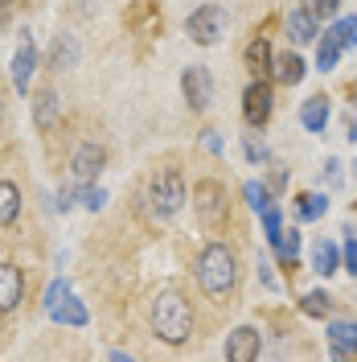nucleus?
I'll use <instances>...</instances> for the list:
<instances>
[{
	"label": "nucleus",
	"mask_w": 357,
	"mask_h": 362,
	"mask_svg": "<svg viewBox=\"0 0 357 362\" xmlns=\"http://www.w3.org/2000/svg\"><path fill=\"white\" fill-rule=\"evenodd\" d=\"M148 317H152V334H157L160 341H169V346H181V341L193 334V309H189V300L181 293H173V288H164V293L152 296Z\"/></svg>",
	"instance_id": "1"
},
{
	"label": "nucleus",
	"mask_w": 357,
	"mask_h": 362,
	"mask_svg": "<svg viewBox=\"0 0 357 362\" xmlns=\"http://www.w3.org/2000/svg\"><path fill=\"white\" fill-rule=\"evenodd\" d=\"M238 280V264H234V251L226 243H210L198 255V284L210 296H226Z\"/></svg>",
	"instance_id": "2"
},
{
	"label": "nucleus",
	"mask_w": 357,
	"mask_h": 362,
	"mask_svg": "<svg viewBox=\"0 0 357 362\" xmlns=\"http://www.w3.org/2000/svg\"><path fill=\"white\" fill-rule=\"evenodd\" d=\"M185 177H181L177 169H160V173H152V181H148V202H152V210H157V218H173L181 206H185Z\"/></svg>",
	"instance_id": "3"
},
{
	"label": "nucleus",
	"mask_w": 357,
	"mask_h": 362,
	"mask_svg": "<svg viewBox=\"0 0 357 362\" xmlns=\"http://www.w3.org/2000/svg\"><path fill=\"white\" fill-rule=\"evenodd\" d=\"M185 33L198 45H214L226 33V8L222 4H201V8H193L189 21H185Z\"/></svg>",
	"instance_id": "4"
},
{
	"label": "nucleus",
	"mask_w": 357,
	"mask_h": 362,
	"mask_svg": "<svg viewBox=\"0 0 357 362\" xmlns=\"http://www.w3.org/2000/svg\"><path fill=\"white\" fill-rule=\"evenodd\" d=\"M45 309H49V317H54L58 325H87V309H83V300H74L66 280H54V284H49Z\"/></svg>",
	"instance_id": "5"
},
{
	"label": "nucleus",
	"mask_w": 357,
	"mask_h": 362,
	"mask_svg": "<svg viewBox=\"0 0 357 362\" xmlns=\"http://www.w3.org/2000/svg\"><path fill=\"white\" fill-rule=\"evenodd\" d=\"M193 210L205 226H222L226 223V185L218 181H198L193 185Z\"/></svg>",
	"instance_id": "6"
},
{
	"label": "nucleus",
	"mask_w": 357,
	"mask_h": 362,
	"mask_svg": "<svg viewBox=\"0 0 357 362\" xmlns=\"http://www.w3.org/2000/svg\"><path fill=\"white\" fill-rule=\"evenodd\" d=\"M271 107H275V90H271V83H250L243 95V119L250 124V128H263L271 119Z\"/></svg>",
	"instance_id": "7"
},
{
	"label": "nucleus",
	"mask_w": 357,
	"mask_h": 362,
	"mask_svg": "<svg viewBox=\"0 0 357 362\" xmlns=\"http://www.w3.org/2000/svg\"><path fill=\"white\" fill-rule=\"evenodd\" d=\"M181 90H185V103H189L193 112H205L210 99H214V78H210V70L189 66L185 74H181Z\"/></svg>",
	"instance_id": "8"
},
{
	"label": "nucleus",
	"mask_w": 357,
	"mask_h": 362,
	"mask_svg": "<svg viewBox=\"0 0 357 362\" xmlns=\"http://www.w3.org/2000/svg\"><path fill=\"white\" fill-rule=\"evenodd\" d=\"M103 165H107V148H103V144H95V140L78 144V148H74V160H70L74 177L83 181V185L99 177V173H103Z\"/></svg>",
	"instance_id": "9"
},
{
	"label": "nucleus",
	"mask_w": 357,
	"mask_h": 362,
	"mask_svg": "<svg viewBox=\"0 0 357 362\" xmlns=\"http://www.w3.org/2000/svg\"><path fill=\"white\" fill-rule=\"evenodd\" d=\"M259 350H263V338H259L255 325H238V329L226 338V358L230 362H255Z\"/></svg>",
	"instance_id": "10"
},
{
	"label": "nucleus",
	"mask_w": 357,
	"mask_h": 362,
	"mask_svg": "<svg viewBox=\"0 0 357 362\" xmlns=\"http://www.w3.org/2000/svg\"><path fill=\"white\" fill-rule=\"evenodd\" d=\"M329 350L333 358H357V325L353 321H333L329 325Z\"/></svg>",
	"instance_id": "11"
},
{
	"label": "nucleus",
	"mask_w": 357,
	"mask_h": 362,
	"mask_svg": "<svg viewBox=\"0 0 357 362\" xmlns=\"http://www.w3.org/2000/svg\"><path fill=\"white\" fill-rule=\"evenodd\" d=\"M21 293H25L21 272L13 268V264H0V313L17 309V305H21Z\"/></svg>",
	"instance_id": "12"
},
{
	"label": "nucleus",
	"mask_w": 357,
	"mask_h": 362,
	"mask_svg": "<svg viewBox=\"0 0 357 362\" xmlns=\"http://www.w3.org/2000/svg\"><path fill=\"white\" fill-rule=\"evenodd\" d=\"M33 66H37V49H33V42H21L17 58H13V87L21 90V95H29V78H33Z\"/></svg>",
	"instance_id": "13"
},
{
	"label": "nucleus",
	"mask_w": 357,
	"mask_h": 362,
	"mask_svg": "<svg viewBox=\"0 0 357 362\" xmlns=\"http://www.w3.org/2000/svg\"><path fill=\"white\" fill-rule=\"evenodd\" d=\"M341 268V247H337L333 239H316L313 243V272L316 276H333Z\"/></svg>",
	"instance_id": "14"
},
{
	"label": "nucleus",
	"mask_w": 357,
	"mask_h": 362,
	"mask_svg": "<svg viewBox=\"0 0 357 362\" xmlns=\"http://www.w3.org/2000/svg\"><path fill=\"white\" fill-rule=\"evenodd\" d=\"M316 17L308 13V8H291L288 13V33H291V42L296 45H308V42H316Z\"/></svg>",
	"instance_id": "15"
},
{
	"label": "nucleus",
	"mask_w": 357,
	"mask_h": 362,
	"mask_svg": "<svg viewBox=\"0 0 357 362\" xmlns=\"http://www.w3.org/2000/svg\"><path fill=\"white\" fill-rule=\"evenodd\" d=\"M300 124H304L308 132H325V124H329V99H325V95L304 99V107H300Z\"/></svg>",
	"instance_id": "16"
},
{
	"label": "nucleus",
	"mask_w": 357,
	"mask_h": 362,
	"mask_svg": "<svg viewBox=\"0 0 357 362\" xmlns=\"http://www.w3.org/2000/svg\"><path fill=\"white\" fill-rule=\"evenodd\" d=\"M271 70H275V78H279L284 87H296V83L304 78V58H300V54H279V58L271 62Z\"/></svg>",
	"instance_id": "17"
},
{
	"label": "nucleus",
	"mask_w": 357,
	"mask_h": 362,
	"mask_svg": "<svg viewBox=\"0 0 357 362\" xmlns=\"http://www.w3.org/2000/svg\"><path fill=\"white\" fill-rule=\"evenodd\" d=\"M21 214V189L13 181H0V226H8Z\"/></svg>",
	"instance_id": "18"
},
{
	"label": "nucleus",
	"mask_w": 357,
	"mask_h": 362,
	"mask_svg": "<svg viewBox=\"0 0 357 362\" xmlns=\"http://www.w3.org/2000/svg\"><path fill=\"white\" fill-rule=\"evenodd\" d=\"M54 124H58V95L54 90H42L37 95V128L42 132H54Z\"/></svg>",
	"instance_id": "19"
},
{
	"label": "nucleus",
	"mask_w": 357,
	"mask_h": 362,
	"mask_svg": "<svg viewBox=\"0 0 357 362\" xmlns=\"http://www.w3.org/2000/svg\"><path fill=\"white\" fill-rule=\"evenodd\" d=\"M325 210H329V198H325V194H300V198H296V214H300L304 223L320 218Z\"/></svg>",
	"instance_id": "20"
},
{
	"label": "nucleus",
	"mask_w": 357,
	"mask_h": 362,
	"mask_svg": "<svg viewBox=\"0 0 357 362\" xmlns=\"http://www.w3.org/2000/svg\"><path fill=\"white\" fill-rule=\"evenodd\" d=\"M337 62H341V42H337L333 29H325V42H320V49H316V66H320V70H333Z\"/></svg>",
	"instance_id": "21"
},
{
	"label": "nucleus",
	"mask_w": 357,
	"mask_h": 362,
	"mask_svg": "<svg viewBox=\"0 0 357 362\" xmlns=\"http://www.w3.org/2000/svg\"><path fill=\"white\" fill-rule=\"evenodd\" d=\"M271 62H275V58H271V45L263 42V37L246 45V66L255 70V74H263V70H271Z\"/></svg>",
	"instance_id": "22"
},
{
	"label": "nucleus",
	"mask_w": 357,
	"mask_h": 362,
	"mask_svg": "<svg viewBox=\"0 0 357 362\" xmlns=\"http://www.w3.org/2000/svg\"><path fill=\"white\" fill-rule=\"evenodd\" d=\"M300 309L308 317H329V309H333V300H329V293H320V288H313V293H304V300H300Z\"/></svg>",
	"instance_id": "23"
},
{
	"label": "nucleus",
	"mask_w": 357,
	"mask_h": 362,
	"mask_svg": "<svg viewBox=\"0 0 357 362\" xmlns=\"http://www.w3.org/2000/svg\"><path fill=\"white\" fill-rule=\"evenodd\" d=\"M243 194H246V202H250V210H255V214H263V210L271 206V185L246 181V185H243Z\"/></svg>",
	"instance_id": "24"
},
{
	"label": "nucleus",
	"mask_w": 357,
	"mask_h": 362,
	"mask_svg": "<svg viewBox=\"0 0 357 362\" xmlns=\"http://www.w3.org/2000/svg\"><path fill=\"white\" fill-rule=\"evenodd\" d=\"M300 8H308L316 21H333L341 13V0H300Z\"/></svg>",
	"instance_id": "25"
},
{
	"label": "nucleus",
	"mask_w": 357,
	"mask_h": 362,
	"mask_svg": "<svg viewBox=\"0 0 357 362\" xmlns=\"http://www.w3.org/2000/svg\"><path fill=\"white\" fill-rule=\"evenodd\" d=\"M263 230H267V243L275 247V243H279V235H284V214H279V206H275V202L263 210Z\"/></svg>",
	"instance_id": "26"
},
{
	"label": "nucleus",
	"mask_w": 357,
	"mask_h": 362,
	"mask_svg": "<svg viewBox=\"0 0 357 362\" xmlns=\"http://www.w3.org/2000/svg\"><path fill=\"white\" fill-rule=\"evenodd\" d=\"M337 42H341V49H357V17H345V21L333 25Z\"/></svg>",
	"instance_id": "27"
},
{
	"label": "nucleus",
	"mask_w": 357,
	"mask_h": 362,
	"mask_svg": "<svg viewBox=\"0 0 357 362\" xmlns=\"http://www.w3.org/2000/svg\"><path fill=\"white\" fill-rule=\"evenodd\" d=\"M275 251H279V259H296V255H300V230H284V235H279V243H275Z\"/></svg>",
	"instance_id": "28"
},
{
	"label": "nucleus",
	"mask_w": 357,
	"mask_h": 362,
	"mask_svg": "<svg viewBox=\"0 0 357 362\" xmlns=\"http://www.w3.org/2000/svg\"><path fill=\"white\" fill-rule=\"evenodd\" d=\"M78 58V45H74V37H62V42L54 45V66H70Z\"/></svg>",
	"instance_id": "29"
},
{
	"label": "nucleus",
	"mask_w": 357,
	"mask_h": 362,
	"mask_svg": "<svg viewBox=\"0 0 357 362\" xmlns=\"http://www.w3.org/2000/svg\"><path fill=\"white\" fill-rule=\"evenodd\" d=\"M103 202H107V194H103L95 181H87V185H83V206H87V210H103Z\"/></svg>",
	"instance_id": "30"
},
{
	"label": "nucleus",
	"mask_w": 357,
	"mask_h": 362,
	"mask_svg": "<svg viewBox=\"0 0 357 362\" xmlns=\"http://www.w3.org/2000/svg\"><path fill=\"white\" fill-rule=\"evenodd\" d=\"M341 255H345V272L357 276V239H345V251Z\"/></svg>",
	"instance_id": "31"
},
{
	"label": "nucleus",
	"mask_w": 357,
	"mask_h": 362,
	"mask_svg": "<svg viewBox=\"0 0 357 362\" xmlns=\"http://www.w3.org/2000/svg\"><path fill=\"white\" fill-rule=\"evenodd\" d=\"M201 144H205L210 153H222V140H218V132H201Z\"/></svg>",
	"instance_id": "32"
},
{
	"label": "nucleus",
	"mask_w": 357,
	"mask_h": 362,
	"mask_svg": "<svg viewBox=\"0 0 357 362\" xmlns=\"http://www.w3.org/2000/svg\"><path fill=\"white\" fill-rule=\"evenodd\" d=\"M246 157H250V160H267V148H263V144H255V140H246Z\"/></svg>",
	"instance_id": "33"
},
{
	"label": "nucleus",
	"mask_w": 357,
	"mask_h": 362,
	"mask_svg": "<svg viewBox=\"0 0 357 362\" xmlns=\"http://www.w3.org/2000/svg\"><path fill=\"white\" fill-rule=\"evenodd\" d=\"M259 280H263V284H267V288H275V276H271L267 259H259Z\"/></svg>",
	"instance_id": "34"
},
{
	"label": "nucleus",
	"mask_w": 357,
	"mask_h": 362,
	"mask_svg": "<svg viewBox=\"0 0 357 362\" xmlns=\"http://www.w3.org/2000/svg\"><path fill=\"white\" fill-rule=\"evenodd\" d=\"M325 169H329V185H341V160H329Z\"/></svg>",
	"instance_id": "35"
},
{
	"label": "nucleus",
	"mask_w": 357,
	"mask_h": 362,
	"mask_svg": "<svg viewBox=\"0 0 357 362\" xmlns=\"http://www.w3.org/2000/svg\"><path fill=\"white\" fill-rule=\"evenodd\" d=\"M271 189H284V185H288V177H284V169H275V173H271V181H267Z\"/></svg>",
	"instance_id": "36"
},
{
	"label": "nucleus",
	"mask_w": 357,
	"mask_h": 362,
	"mask_svg": "<svg viewBox=\"0 0 357 362\" xmlns=\"http://www.w3.org/2000/svg\"><path fill=\"white\" fill-rule=\"evenodd\" d=\"M349 140H353V144H357V115H353V119H349Z\"/></svg>",
	"instance_id": "37"
},
{
	"label": "nucleus",
	"mask_w": 357,
	"mask_h": 362,
	"mask_svg": "<svg viewBox=\"0 0 357 362\" xmlns=\"http://www.w3.org/2000/svg\"><path fill=\"white\" fill-rule=\"evenodd\" d=\"M0 4H8V0H0Z\"/></svg>",
	"instance_id": "38"
},
{
	"label": "nucleus",
	"mask_w": 357,
	"mask_h": 362,
	"mask_svg": "<svg viewBox=\"0 0 357 362\" xmlns=\"http://www.w3.org/2000/svg\"><path fill=\"white\" fill-rule=\"evenodd\" d=\"M353 169H357V165H353Z\"/></svg>",
	"instance_id": "39"
}]
</instances>
